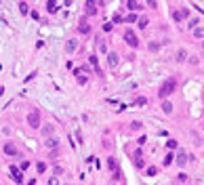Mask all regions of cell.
Here are the masks:
<instances>
[{
    "label": "cell",
    "mask_w": 204,
    "mask_h": 185,
    "mask_svg": "<svg viewBox=\"0 0 204 185\" xmlns=\"http://www.w3.org/2000/svg\"><path fill=\"white\" fill-rule=\"evenodd\" d=\"M175 88H177V78H168V80L162 82L160 90H158V95H160V99H166L168 95H173V92H175Z\"/></svg>",
    "instance_id": "6da1fadb"
},
{
    "label": "cell",
    "mask_w": 204,
    "mask_h": 185,
    "mask_svg": "<svg viewBox=\"0 0 204 185\" xmlns=\"http://www.w3.org/2000/svg\"><path fill=\"white\" fill-rule=\"evenodd\" d=\"M124 42L130 46V49H137V46H139V38H137V34H135L133 30H126L124 32Z\"/></svg>",
    "instance_id": "7a4b0ae2"
},
{
    "label": "cell",
    "mask_w": 204,
    "mask_h": 185,
    "mask_svg": "<svg viewBox=\"0 0 204 185\" xmlns=\"http://www.w3.org/2000/svg\"><path fill=\"white\" fill-rule=\"evenodd\" d=\"M28 124L32 128H40V109H34L30 116H28Z\"/></svg>",
    "instance_id": "3957f363"
},
{
    "label": "cell",
    "mask_w": 204,
    "mask_h": 185,
    "mask_svg": "<svg viewBox=\"0 0 204 185\" xmlns=\"http://www.w3.org/2000/svg\"><path fill=\"white\" fill-rule=\"evenodd\" d=\"M11 179H13L17 185H21V183H23V173H21L17 166H11Z\"/></svg>",
    "instance_id": "277c9868"
},
{
    "label": "cell",
    "mask_w": 204,
    "mask_h": 185,
    "mask_svg": "<svg viewBox=\"0 0 204 185\" xmlns=\"http://www.w3.org/2000/svg\"><path fill=\"white\" fill-rule=\"evenodd\" d=\"M2 151H4L7 156H17V154H19V149H17L15 143H4V145H2Z\"/></svg>",
    "instance_id": "5b68a950"
},
{
    "label": "cell",
    "mask_w": 204,
    "mask_h": 185,
    "mask_svg": "<svg viewBox=\"0 0 204 185\" xmlns=\"http://www.w3.org/2000/svg\"><path fill=\"white\" fill-rule=\"evenodd\" d=\"M173 17H175V21H183V19H187V17H189V11H187V9L175 11V13H173Z\"/></svg>",
    "instance_id": "8992f818"
},
{
    "label": "cell",
    "mask_w": 204,
    "mask_h": 185,
    "mask_svg": "<svg viewBox=\"0 0 204 185\" xmlns=\"http://www.w3.org/2000/svg\"><path fill=\"white\" fill-rule=\"evenodd\" d=\"M78 32H80V34H90V25H88V21H86V19H80V23H78Z\"/></svg>",
    "instance_id": "52a82bcc"
},
{
    "label": "cell",
    "mask_w": 204,
    "mask_h": 185,
    "mask_svg": "<svg viewBox=\"0 0 204 185\" xmlns=\"http://www.w3.org/2000/svg\"><path fill=\"white\" fill-rule=\"evenodd\" d=\"M97 13V2L95 0H86V15H95Z\"/></svg>",
    "instance_id": "ba28073f"
},
{
    "label": "cell",
    "mask_w": 204,
    "mask_h": 185,
    "mask_svg": "<svg viewBox=\"0 0 204 185\" xmlns=\"http://www.w3.org/2000/svg\"><path fill=\"white\" fill-rule=\"evenodd\" d=\"M76 49H78V40H76V38L67 40V44H65V51H67V53H74Z\"/></svg>",
    "instance_id": "9c48e42d"
},
{
    "label": "cell",
    "mask_w": 204,
    "mask_h": 185,
    "mask_svg": "<svg viewBox=\"0 0 204 185\" xmlns=\"http://www.w3.org/2000/svg\"><path fill=\"white\" fill-rule=\"evenodd\" d=\"M185 162H187V154H185L183 149H179V154H177V164H179V166H185Z\"/></svg>",
    "instance_id": "30bf717a"
},
{
    "label": "cell",
    "mask_w": 204,
    "mask_h": 185,
    "mask_svg": "<svg viewBox=\"0 0 204 185\" xmlns=\"http://www.w3.org/2000/svg\"><path fill=\"white\" fill-rule=\"evenodd\" d=\"M107 63H109V67H116L118 65V53H109L107 55Z\"/></svg>",
    "instance_id": "8fae6325"
},
{
    "label": "cell",
    "mask_w": 204,
    "mask_h": 185,
    "mask_svg": "<svg viewBox=\"0 0 204 185\" xmlns=\"http://www.w3.org/2000/svg\"><path fill=\"white\" fill-rule=\"evenodd\" d=\"M53 133H55V126H53V124H47V126H44V128H42V135H44V137H47V139H49V137H51Z\"/></svg>",
    "instance_id": "7c38bea8"
},
{
    "label": "cell",
    "mask_w": 204,
    "mask_h": 185,
    "mask_svg": "<svg viewBox=\"0 0 204 185\" xmlns=\"http://www.w3.org/2000/svg\"><path fill=\"white\" fill-rule=\"evenodd\" d=\"M133 164L137 168H143V158L141 156H133Z\"/></svg>",
    "instance_id": "4fadbf2b"
},
{
    "label": "cell",
    "mask_w": 204,
    "mask_h": 185,
    "mask_svg": "<svg viewBox=\"0 0 204 185\" xmlns=\"http://www.w3.org/2000/svg\"><path fill=\"white\" fill-rule=\"evenodd\" d=\"M162 111H164V114H170V111H173V103H170V101H164V103H162Z\"/></svg>",
    "instance_id": "5bb4252c"
},
{
    "label": "cell",
    "mask_w": 204,
    "mask_h": 185,
    "mask_svg": "<svg viewBox=\"0 0 204 185\" xmlns=\"http://www.w3.org/2000/svg\"><path fill=\"white\" fill-rule=\"evenodd\" d=\"M36 170L42 175V173H47V164H44V162H36Z\"/></svg>",
    "instance_id": "9a60e30c"
},
{
    "label": "cell",
    "mask_w": 204,
    "mask_h": 185,
    "mask_svg": "<svg viewBox=\"0 0 204 185\" xmlns=\"http://www.w3.org/2000/svg\"><path fill=\"white\" fill-rule=\"evenodd\" d=\"M88 63L93 65V67H99V59H97V55H90V57H88Z\"/></svg>",
    "instance_id": "2e32d148"
},
{
    "label": "cell",
    "mask_w": 204,
    "mask_h": 185,
    "mask_svg": "<svg viewBox=\"0 0 204 185\" xmlns=\"http://www.w3.org/2000/svg\"><path fill=\"white\" fill-rule=\"evenodd\" d=\"M128 9H130V11H137V9H141V7H139L137 0H128Z\"/></svg>",
    "instance_id": "e0dca14e"
},
{
    "label": "cell",
    "mask_w": 204,
    "mask_h": 185,
    "mask_svg": "<svg viewBox=\"0 0 204 185\" xmlns=\"http://www.w3.org/2000/svg\"><path fill=\"white\" fill-rule=\"evenodd\" d=\"M194 36L196 38H204V28H194Z\"/></svg>",
    "instance_id": "ac0fdd59"
},
{
    "label": "cell",
    "mask_w": 204,
    "mask_h": 185,
    "mask_svg": "<svg viewBox=\"0 0 204 185\" xmlns=\"http://www.w3.org/2000/svg\"><path fill=\"white\" fill-rule=\"evenodd\" d=\"M47 145H49V147H57L59 141H57V139H53V137H49V139H47Z\"/></svg>",
    "instance_id": "d6986e66"
},
{
    "label": "cell",
    "mask_w": 204,
    "mask_h": 185,
    "mask_svg": "<svg viewBox=\"0 0 204 185\" xmlns=\"http://www.w3.org/2000/svg\"><path fill=\"white\" fill-rule=\"evenodd\" d=\"M57 4H55V0H49V2H47V9H49V13H55L57 9H55Z\"/></svg>",
    "instance_id": "ffe728a7"
},
{
    "label": "cell",
    "mask_w": 204,
    "mask_h": 185,
    "mask_svg": "<svg viewBox=\"0 0 204 185\" xmlns=\"http://www.w3.org/2000/svg\"><path fill=\"white\" fill-rule=\"evenodd\" d=\"M173 160H175L173 154H166V158H164V166H170V164H173Z\"/></svg>",
    "instance_id": "44dd1931"
},
{
    "label": "cell",
    "mask_w": 204,
    "mask_h": 185,
    "mask_svg": "<svg viewBox=\"0 0 204 185\" xmlns=\"http://www.w3.org/2000/svg\"><path fill=\"white\" fill-rule=\"evenodd\" d=\"M19 11L23 13V15H28V13H30V9H28V4H26V2H21V4H19Z\"/></svg>",
    "instance_id": "7402d4cb"
},
{
    "label": "cell",
    "mask_w": 204,
    "mask_h": 185,
    "mask_svg": "<svg viewBox=\"0 0 204 185\" xmlns=\"http://www.w3.org/2000/svg\"><path fill=\"white\" fill-rule=\"evenodd\" d=\"M141 126H143V124H141L139 120H135V122L130 124V128H133V130H141Z\"/></svg>",
    "instance_id": "603a6c76"
},
{
    "label": "cell",
    "mask_w": 204,
    "mask_h": 185,
    "mask_svg": "<svg viewBox=\"0 0 204 185\" xmlns=\"http://www.w3.org/2000/svg\"><path fill=\"white\" fill-rule=\"evenodd\" d=\"M139 28H141V30L147 28V17H141V19H139Z\"/></svg>",
    "instance_id": "cb8c5ba5"
},
{
    "label": "cell",
    "mask_w": 204,
    "mask_h": 185,
    "mask_svg": "<svg viewBox=\"0 0 204 185\" xmlns=\"http://www.w3.org/2000/svg\"><path fill=\"white\" fill-rule=\"evenodd\" d=\"M107 164H109V168H111V170H118V168H116V160H114V158H107Z\"/></svg>",
    "instance_id": "d4e9b609"
},
{
    "label": "cell",
    "mask_w": 204,
    "mask_h": 185,
    "mask_svg": "<svg viewBox=\"0 0 204 185\" xmlns=\"http://www.w3.org/2000/svg\"><path fill=\"white\" fill-rule=\"evenodd\" d=\"M166 147H168V149H175V147H177V141H175V139H168V141H166Z\"/></svg>",
    "instance_id": "484cf974"
},
{
    "label": "cell",
    "mask_w": 204,
    "mask_h": 185,
    "mask_svg": "<svg viewBox=\"0 0 204 185\" xmlns=\"http://www.w3.org/2000/svg\"><path fill=\"white\" fill-rule=\"evenodd\" d=\"M145 173H147L149 177H154V175L158 173V168H156V166H147V170H145Z\"/></svg>",
    "instance_id": "4316f807"
},
{
    "label": "cell",
    "mask_w": 204,
    "mask_h": 185,
    "mask_svg": "<svg viewBox=\"0 0 204 185\" xmlns=\"http://www.w3.org/2000/svg\"><path fill=\"white\" fill-rule=\"evenodd\" d=\"M147 49H149V51H158V49H160V44H156V42H149V44H147Z\"/></svg>",
    "instance_id": "83f0119b"
},
{
    "label": "cell",
    "mask_w": 204,
    "mask_h": 185,
    "mask_svg": "<svg viewBox=\"0 0 204 185\" xmlns=\"http://www.w3.org/2000/svg\"><path fill=\"white\" fill-rule=\"evenodd\" d=\"M135 103H137V105H145L147 99H145V97H137V101H135Z\"/></svg>",
    "instance_id": "f1b7e54d"
},
{
    "label": "cell",
    "mask_w": 204,
    "mask_h": 185,
    "mask_svg": "<svg viewBox=\"0 0 204 185\" xmlns=\"http://www.w3.org/2000/svg\"><path fill=\"white\" fill-rule=\"evenodd\" d=\"M147 7H149V9H156L158 2H156V0H147Z\"/></svg>",
    "instance_id": "f546056e"
},
{
    "label": "cell",
    "mask_w": 204,
    "mask_h": 185,
    "mask_svg": "<svg viewBox=\"0 0 204 185\" xmlns=\"http://www.w3.org/2000/svg\"><path fill=\"white\" fill-rule=\"evenodd\" d=\"M135 19H137V15H135V13H130V15H128V17H126V21H128V23H133V21H135Z\"/></svg>",
    "instance_id": "4dcf8cb0"
},
{
    "label": "cell",
    "mask_w": 204,
    "mask_h": 185,
    "mask_svg": "<svg viewBox=\"0 0 204 185\" xmlns=\"http://www.w3.org/2000/svg\"><path fill=\"white\" fill-rule=\"evenodd\" d=\"M28 166H30V162H28V160H23V162H21V168H19V170H26Z\"/></svg>",
    "instance_id": "1f68e13d"
},
{
    "label": "cell",
    "mask_w": 204,
    "mask_h": 185,
    "mask_svg": "<svg viewBox=\"0 0 204 185\" xmlns=\"http://www.w3.org/2000/svg\"><path fill=\"white\" fill-rule=\"evenodd\" d=\"M177 57H179V61H185V51H179Z\"/></svg>",
    "instance_id": "d6a6232c"
},
{
    "label": "cell",
    "mask_w": 204,
    "mask_h": 185,
    "mask_svg": "<svg viewBox=\"0 0 204 185\" xmlns=\"http://www.w3.org/2000/svg\"><path fill=\"white\" fill-rule=\"evenodd\" d=\"M177 179H179V181H187V175H185V173H179Z\"/></svg>",
    "instance_id": "836d02e7"
},
{
    "label": "cell",
    "mask_w": 204,
    "mask_h": 185,
    "mask_svg": "<svg viewBox=\"0 0 204 185\" xmlns=\"http://www.w3.org/2000/svg\"><path fill=\"white\" fill-rule=\"evenodd\" d=\"M49 185H59V183H57V179H55V177H51V179H49Z\"/></svg>",
    "instance_id": "e575fe53"
},
{
    "label": "cell",
    "mask_w": 204,
    "mask_h": 185,
    "mask_svg": "<svg viewBox=\"0 0 204 185\" xmlns=\"http://www.w3.org/2000/svg\"><path fill=\"white\" fill-rule=\"evenodd\" d=\"M28 185H36V179H30V181H28Z\"/></svg>",
    "instance_id": "d590c367"
},
{
    "label": "cell",
    "mask_w": 204,
    "mask_h": 185,
    "mask_svg": "<svg viewBox=\"0 0 204 185\" xmlns=\"http://www.w3.org/2000/svg\"><path fill=\"white\" fill-rule=\"evenodd\" d=\"M202 46H204V44H202Z\"/></svg>",
    "instance_id": "8d00e7d4"
}]
</instances>
